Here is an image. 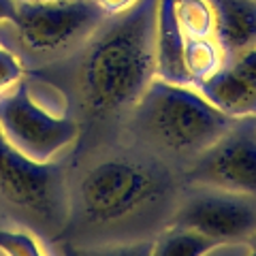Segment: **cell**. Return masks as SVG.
<instances>
[{
  "label": "cell",
  "instance_id": "6da1fadb",
  "mask_svg": "<svg viewBox=\"0 0 256 256\" xmlns=\"http://www.w3.org/2000/svg\"><path fill=\"white\" fill-rule=\"evenodd\" d=\"M158 0H139L96 28L77 70V94L88 124L111 122L139 102L156 77L154 26Z\"/></svg>",
  "mask_w": 256,
  "mask_h": 256
},
{
  "label": "cell",
  "instance_id": "7a4b0ae2",
  "mask_svg": "<svg viewBox=\"0 0 256 256\" xmlns=\"http://www.w3.org/2000/svg\"><path fill=\"white\" fill-rule=\"evenodd\" d=\"M175 192L173 173L154 158L116 154L98 160L77 184L73 210L82 226L107 230L156 214Z\"/></svg>",
  "mask_w": 256,
  "mask_h": 256
},
{
  "label": "cell",
  "instance_id": "3957f363",
  "mask_svg": "<svg viewBox=\"0 0 256 256\" xmlns=\"http://www.w3.org/2000/svg\"><path fill=\"white\" fill-rule=\"evenodd\" d=\"M132 128L146 146L192 160L235 122L214 107L194 86L154 77L130 111Z\"/></svg>",
  "mask_w": 256,
  "mask_h": 256
},
{
  "label": "cell",
  "instance_id": "277c9868",
  "mask_svg": "<svg viewBox=\"0 0 256 256\" xmlns=\"http://www.w3.org/2000/svg\"><path fill=\"white\" fill-rule=\"evenodd\" d=\"M0 132L36 162H58L77 143L82 124L43 105L32 92V84L22 79L0 94Z\"/></svg>",
  "mask_w": 256,
  "mask_h": 256
},
{
  "label": "cell",
  "instance_id": "5b68a950",
  "mask_svg": "<svg viewBox=\"0 0 256 256\" xmlns=\"http://www.w3.org/2000/svg\"><path fill=\"white\" fill-rule=\"evenodd\" d=\"M0 198L45 226H62L66 218L64 166L28 158L0 132Z\"/></svg>",
  "mask_w": 256,
  "mask_h": 256
},
{
  "label": "cell",
  "instance_id": "8992f818",
  "mask_svg": "<svg viewBox=\"0 0 256 256\" xmlns=\"http://www.w3.org/2000/svg\"><path fill=\"white\" fill-rule=\"evenodd\" d=\"M102 20L92 0H20L11 24L30 54L52 56L94 34Z\"/></svg>",
  "mask_w": 256,
  "mask_h": 256
},
{
  "label": "cell",
  "instance_id": "52a82bcc",
  "mask_svg": "<svg viewBox=\"0 0 256 256\" xmlns=\"http://www.w3.org/2000/svg\"><path fill=\"white\" fill-rule=\"evenodd\" d=\"M182 180L194 188L256 196V118L235 120L222 137L188 160Z\"/></svg>",
  "mask_w": 256,
  "mask_h": 256
},
{
  "label": "cell",
  "instance_id": "ba28073f",
  "mask_svg": "<svg viewBox=\"0 0 256 256\" xmlns=\"http://www.w3.org/2000/svg\"><path fill=\"white\" fill-rule=\"evenodd\" d=\"M171 222L201 230L222 248L248 244V239L256 233V196L196 188L180 203Z\"/></svg>",
  "mask_w": 256,
  "mask_h": 256
},
{
  "label": "cell",
  "instance_id": "9c48e42d",
  "mask_svg": "<svg viewBox=\"0 0 256 256\" xmlns=\"http://www.w3.org/2000/svg\"><path fill=\"white\" fill-rule=\"evenodd\" d=\"M184 50H186V32L180 26V20L175 15L173 0H158L154 26L156 77L164 79V82L192 86L186 64H184Z\"/></svg>",
  "mask_w": 256,
  "mask_h": 256
},
{
  "label": "cell",
  "instance_id": "30bf717a",
  "mask_svg": "<svg viewBox=\"0 0 256 256\" xmlns=\"http://www.w3.org/2000/svg\"><path fill=\"white\" fill-rule=\"evenodd\" d=\"M194 88L230 120L256 118V86L248 82L233 64H224L218 73Z\"/></svg>",
  "mask_w": 256,
  "mask_h": 256
},
{
  "label": "cell",
  "instance_id": "8fae6325",
  "mask_svg": "<svg viewBox=\"0 0 256 256\" xmlns=\"http://www.w3.org/2000/svg\"><path fill=\"white\" fill-rule=\"evenodd\" d=\"M216 38L226 56H237L256 45V0H212Z\"/></svg>",
  "mask_w": 256,
  "mask_h": 256
},
{
  "label": "cell",
  "instance_id": "7c38bea8",
  "mask_svg": "<svg viewBox=\"0 0 256 256\" xmlns=\"http://www.w3.org/2000/svg\"><path fill=\"white\" fill-rule=\"evenodd\" d=\"M222 246L216 239L203 235L201 230L171 222L150 248L154 256H205L220 252Z\"/></svg>",
  "mask_w": 256,
  "mask_h": 256
},
{
  "label": "cell",
  "instance_id": "4fadbf2b",
  "mask_svg": "<svg viewBox=\"0 0 256 256\" xmlns=\"http://www.w3.org/2000/svg\"><path fill=\"white\" fill-rule=\"evenodd\" d=\"M184 64H186L190 84L196 86L210 79L214 73L226 64L220 41L216 34L210 36H186V50H184Z\"/></svg>",
  "mask_w": 256,
  "mask_h": 256
},
{
  "label": "cell",
  "instance_id": "5bb4252c",
  "mask_svg": "<svg viewBox=\"0 0 256 256\" xmlns=\"http://www.w3.org/2000/svg\"><path fill=\"white\" fill-rule=\"evenodd\" d=\"M173 4L186 36L216 34V15L212 0H173Z\"/></svg>",
  "mask_w": 256,
  "mask_h": 256
},
{
  "label": "cell",
  "instance_id": "9a60e30c",
  "mask_svg": "<svg viewBox=\"0 0 256 256\" xmlns=\"http://www.w3.org/2000/svg\"><path fill=\"white\" fill-rule=\"evenodd\" d=\"M0 252L11 256H41L47 250L41 239L30 230L0 228Z\"/></svg>",
  "mask_w": 256,
  "mask_h": 256
},
{
  "label": "cell",
  "instance_id": "2e32d148",
  "mask_svg": "<svg viewBox=\"0 0 256 256\" xmlns=\"http://www.w3.org/2000/svg\"><path fill=\"white\" fill-rule=\"evenodd\" d=\"M24 79V64L11 50L0 45V94Z\"/></svg>",
  "mask_w": 256,
  "mask_h": 256
},
{
  "label": "cell",
  "instance_id": "e0dca14e",
  "mask_svg": "<svg viewBox=\"0 0 256 256\" xmlns=\"http://www.w3.org/2000/svg\"><path fill=\"white\" fill-rule=\"evenodd\" d=\"M230 64L242 73L252 86H256V45L230 58Z\"/></svg>",
  "mask_w": 256,
  "mask_h": 256
},
{
  "label": "cell",
  "instance_id": "ac0fdd59",
  "mask_svg": "<svg viewBox=\"0 0 256 256\" xmlns=\"http://www.w3.org/2000/svg\"><path fill=\"white\" fill-rule=\"evenodd\" d=\"M92 2L98 6V9L105 13V15H120V13H124L128 11L130 6H134L139 2V0H92Z\"/></svg>",
  "mask_w": 256,
  "mask_h": 256
},
{
  "label": "cell",
  "instance_id": "d6986e66",
  "mask_svg": "<svg viewBox=\"0 0 256 256\" xmlns=\"http://www.w3.org/2000/svg\"><path fill=\"white\" fill-rule=\"evenodd\" d=\"M18 2L20 0H0V24L13 22L15 13H18Z\"/></svg>",
  "mask_w": 256,
  "mask_h": 256
},
{
  "label": "cell",
  "instance_id": "ffe728a7",
  "mask_svg": "<svg viewBox=\"0 0 256 256\" xmlns=\"http://www.w3.org/2000/svg\"><path fill=\"white\" fill-rule=\"evenodd\" d=\"M246 248H248V252H252V254H256V233L248 239V244H246Z\"/></svg>",
  "mask_w": 256,
  "mask_h": 256
}]
</instances>
